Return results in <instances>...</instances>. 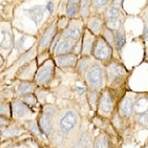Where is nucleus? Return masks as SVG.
<instances>
[{
	"label": "nucleus",
	"instance_id": "obj_1",
	"mask_svg": "<svg viewBox=\"0 0 148 148\" xmlns=\"http://www.w3.org/2000/svg\"><path fill=\"white\" fill-rule=\"evenodd\" d=\"M93 53L98 60H107L112 53L109 45L103 38H99L94 45Z\"/></svg>",
	"mask_w": 148,
	"mask_h": 148
},
{
	"label": "nucleus",
	"instance_id": "obj_2",
	"mask_svg": "<svg viewBox=\"0 0 148 148\" xmlns=\"http://www.w3.org/2000/svg\"><path fill=\"white\" fill-rule=\"evenodd\" d=\"M76 124H77V115L75 114V113L69 111L60 121V129L61 132L68 134L74 130Z\"/></svg>",
	"mask_w": 148,
	"mask_h": 148
},
{
	"label": "nucleus",
	"instance_id": "obj_3",
	"mask_svg": "<svg viewBox=\"0 0 148 148\" xmlns=\"http://www.w3.org/2000/svg\"><path fill=\"white\" fill-rule=\"evenodd\" d=\"M87 79L89 84L94 88H99L103 83L102 69L99 65H94L90 69L87 74Z\"/></svg>",
	"mask_w": 148,
	"mask_h": 148
},
{
	"label": "nucleus",
	"instance_id": "obj_4",
	"mask_svg": "<svg viewBox=\"0 0 148 148\" xmlns=\"http://www.w3.org/2000/svg\"><path fill=\"white\" fill-rule=\"evenodd\" d=\"M26 15L29 17L36 24H39L44 18L45 9L43 5H35L30 9H27L24 11Z\"/></svg>",
	"mask_w": 148,
	"mask_h": 148
},
{
	"label": "nucleus",
	"instance_id": "obj_5",
	"mask_svg": "<svg viewBox=\"0 0 148 148\" xmlns=\"http://www.w3.org/2000/svg\"><path fill=\"white\" fill-rule=\"evenodd\" d=\"M52 73H53V68L51 65L45 66L44 68H42L39 70L38 75H37V80H38L39 84H44L47 83L51 79Z\"/></svg>",
	"mask_w": 148,
	"mask_h": 148
},
{
	"label": "nucleus",
	"instance_id": "obj_6",
	"mask_svg": "<svg viewBox=\"0 0 148 148\" xmlns=\"http://www.w3.org/2000/svg\"><path fill=\"white\" fill-rule=\"evenodd\" d=\"M75 60L74 54H63L56 59V62L60 66H71L75 63Z\"/></svg>",
	"mask_w": 148,
	"mask_h": 148
},
{
	"label": "nucleus",
	"instance_id": "obj_7",
	"mask_svg": "<svg viewBox=\"0 0 148 148\" xmlns=\"http://www.w3.org/2000/svg\"><path fill=\"white\" fill-rule=\"evenodd\" d=\"M56 31V27L54 24H51L49 28L45 30V34L43 35V37L41 39V41H40V45L41 47H45L47 45H49L50 41L51 40L53 35H54Z\"/></svg>",
	"mask_w": 148,
	"mask_h": 148
},
{
	"label": "nucleus",
	"instance_id": "obj_8",
	"mask_svg": "<svg viewBox=\"0 0 148 148\" xmlns=\"http://www.w3.org/2000/svg\"><path fill=\"white\" fill-rule=\"evenodd\" d=\"M100 108L104 111L108 113L113 109V101L111 97L107 93H105L102 95L100 99Z\"/></svg>",
	"mask_w": 148,
	"mask_h": 148
},
{
	"label": "nucleus",
	"instance_id": "obj_9",
	"mask_svg": "<svg viewBox=\"0 0 148 148\" xmlns=\"http://www.w3.org/2000/svg\"><path fill=\"white\" fill-rule=\"evenodd\" d=\"M133 107H134V105H133V100L131 98H125L123 102H122V105H121V112H122L123 114H125V115H129L132 113V110H133Z\"/></svg>",
	"mask_w": 148,
	"mask_h": 148
},
{
	"label": "nucleus",
	"instance_id": "obj_10",
	"mask_svg": "<svg viewBox=\"0 0 148 148\" xmlns=\"http://www.w3.org/2000/svg\"><path fill=\"white\" fill-rule=\"evenodd\" d=\"M3 39L1 43H0V46L3 49H9L12 45V36L8 30H2Z\"/></svg>",
	"mask_w": 148,
	"mask_h": 148
},
{
	"label": "nucleus",
	"instance_id": "obj_11",
	"mask_svg": "<svg viewBox=\"0 0 148 148\" xmlns=\"http://www.w3.org/2000/svg\"><path fill=\"white\" fill-rule=\"evenodd\" d=\"M13 112L18 116H24L29 112V108L25 104L17 101L13 104Z\"/></svg>",
	"mask_w": 148,
	"mask_h": 148
},
{
	"label": "nucleus",
	"instance_id": "obj_12",
	"mask_svg": "<svg viewBox=\"0 0 148 148\" xmlns=\"http://www.w3.org/2000/svg\"><path fill=\"white\" fill-rule=\"evenodd\" d=\"M40 126H41L43 131L45 134H47V135H49L51 131V123L50 117L46 115H43L40 118Z\"/></svg>",
	"mask_w": 148,
	"mask_h": 148
},
{
	"label": "nucleus",
	"instance_id": "obj_13",
	"mask_svg": "<svg viewBox=\"0 0 148 148\" xmlns=\"http://www.w3.org/2000/svg\"><path fill=\"white\" fill-rule=\"evenodd\" d=\"M125 73L124 69L122 68L121 66H117V65H114L109 69L108 71V75L110 79H114L116 77H119L120 75H122Z\"/></svg>",
	"mask_w": 148,
	"mask_h": 148
},
{
	"label": "nucleus",
	"instance_id": "obj_14",
	"mask_svg": "<svg viewBox=\"0 0 148 148\" xmlns=\"http://www.w3.org/2000/svg\"><path fill=\"white\" fill-rule=\"evenodd\" d=\"M70 49H71V44L69 41H62L59 44L56 49V52L58 54H65V53L69 51Z\"/></svg>",
	"mask_w": 148,
	"mask_h": 148
},
{
	"label": "nucleus",
	"instance_id": "obj_15",
	"mask_svg": "<svg viewBox=\"0 0 148 148\" xmlns=\"http://www.w3.org/2000/svg\"><path fill=\"white\" fill-rule=\"evenodd\" d=\"M63 36L65 38H70L75 40L80 36V30L75 29H69L65 30V32L63 33Z\"/></svg>",
	"mask_w": 148,
	"mask_h": 148
},
{
	"label": "nucleus",
	"instance_id": "obj_16",
	"mask_svg": "<svg viewBox=\"0 0 148 148\" xmlns=\"http://www.w3.org/2000/svg\"><path fill=\"white\" fill-rule=\"evenodd\" d=\"M94 147L95 148H109L108 141H107L105 136H99L95 141Z\"/></svg>",
	"mask_w": 148,
	"mask_h": 148
},
{
	"label": "nucleus",
	"instance_id": "obj_17",
	"mask_svg": "<svg viewBox=\"0 0 148 148\" xmlns=\"http://www.w3.org/2000/svg\"><path fill=\"white\" fill-rule=\"evenodd\" d=\"M20 133L19 131V129L15 128V127H10L8 129H6L5 130L3 131L2 133V136L4 138H12V137H14V136H17L18 134Z\"/></svg>",
	"mask_w": 148,
	"mask_h": 148
},
{
	"label": "nucleus",
	"instance_id": "obj_18",
	"mask_svg": "<svg viewBox=\"0 0 148 148\" xmlns=\"http://www.w3.org/2000/svg\"><path fill=\"white\" fill-rule=\"evenodd\" d=\"M106 15L108 17V19L110 21H117V19L120 16V12L118 10V8L115 7H111L107 10Z\"/></svg>",
	"mask_w": 148,
	"mask_h": 148
},
{
	"label": "nucleus",
	"instance_id": "obj_19",
	"mask_svg": "<svg viewBox=\"0 0 148 148\" xmlns=\"http://www.w3.org/2000/svg\"><path fill=\"white\" fill-rule=\"evenodd\" d=\"M92 44H93L92 36L86 34L85 38H84V53H89Z\"/></svg>",
	"mask_w": 148,
	"mask_h": 148
},
{
	"label": "nucleus",
	"instance_id": "obj_20",
	"mask_svg": "<svg viewBox=\"0 0 148 148\" xmlns=\"http://www.w3.org/2000/svg\"><path fill=\"white\" fill-rule=\"evenodd\" d=\"M34 89V85L30 83H22L19 86V91L21 93H28Z\"/></svg>",
	"mask_w": 148,
	"mask_h": 148
},
{
	"label": "nucleus",
	"instance_id": "obj_21",
	"mask_svg": "<svg viewBox=\"0 0 148 148\" xmlns=\"http://www.w3.org/2000/svg\"><path fill=\"white\" fill-rule=\"evenodd\" d=\"M90 142H91L90 136L88 133H84L80 139V145L83 147H89L90 145Z\"/></svg>",
	"mask_w": 148,
	"mask_h": 148
},
{
	"label": "nucleus",
	"instance_id": "obj_22",
	"mask_svg": "<svg viewBox=\"0 0 148 148\" xmlns=\"http://www.w3.org/2000/svg\"><path fill=\"white\" fill-rule=\"evenodd\" d=\"M76 12V3L75 1H69L66 7V13L69 17H72Z\"/></svg>",
	"mask_w": 148,
	"mask_h": 148
},
{
	"label": "nucleus",
	"instance_id": "obj_23",
	"mask_svg": "<svg viewBox=\"0 0 148 148\" xmlns=\"http://www.w3.org/2000/svg\"><path fill=\"white\" fill-rule=\"evenodd\" d=\"M115 40H116V45L118 49H122L125 45V38L123 37V36L122 34H117Z\"/></svg>",
	"mask_w": 148,
	"mask_h": 148
},
{
	"label": "nucleus",
	"instance_id": "obj_24",
	"mask_svg": "<svg viewBox=\"0 0 148 148\" xmlns=\"http://www.w3.org/2000/svg\"><path fill=\"white\" fill-rule=\"evenodd\" d=\"M101 28V21L99 20H93L90 23V29L94 32H99Z\"/></svg>",
	"mask_w": 148,
	"mask_h": 148
},
{
	"label": "nucleus",
	"instance_id": "obj_25",
	"mask_svg": "<svg viewBox=\"0 0 148 148\" xmlns=\"http://www.w3.org/2000/svg\"><path fill=\"white\" fill-rule=\"evenodd\" d=\"M63 141V138L62 135L59 132L54 133V135L52 136V142L54 143L55 145H60Z\"/></svg>",
	"mask_w": 148,
	"mask_h": 148
},
{
	"label": "nucleus",
	"instance_id": "obj_26",
	"mask_svg": "<svg viewBox=\"0 0 148 148\" xmlns=\"http://www.w3.org/2000/svg\"><path fill=\"white\" fill-rule=\"evenodd\" d=\"M146 107H147V101H145V99L138 100V103H137V105H136V108H137V110H138V109H139V108H140V109H141V108H143V111H145Z\"/></svg>",
	"mask_w": 148,
	"mask_h": 148
},
{
	"label": "nucleus",
	"instance_id": "obj_27",
	"mask_svg": "<svg viewBox=\"0 0 148 148\" xmlns=\"http://www.w3.org/2000/svg\"><path fill=\"white\" fill-rule=\"evenodd\" d=\"M89 1H83L82 2V9H81V11H82V14L86 16L88 13H89Z\"/></svg>",
	"mask_w": 148,
	"mask_h": 148
},
{
	"label": "nucleus",
	"instance_id": "obj_28",
	"mask_svg": "<svg viewBox=\"0 0 148 148\" xmlns=\"http://www.w3.org/2000/svg\"><path fill=\"white\" fill-rule=\"evenodd\" d=\"M107 27L112 29H117L120 27V22L118 21H109L107 22Z\"/></svg>",
	"mask_w": 148,
	"mask_h": 148
},
{
	"label": "nucleus",
	"instance_id": "obj_29",
	"mask_svg": "<svg viewBox=\"0 0 148 148\" xmlns=\"http://www.w3.org/2000/svg\"><path fill=\"white\" fill-rule=\"evenodd\" d=\"M45 115L46 116H51L55 114V108H53L52 106H46L45 108Z\"/></svg>",
	"mask_w": 148,
	"mask_h": 148
},
{
	"label": "nucleus",
	"instance_id": "obj_30",
	"mask_svg": "<svg viewBox=\"0 0 148 148\" xmlns=\"http://www.w3.org/2000/svg\"><path fill=\"white\" fill-rule=\"evenodd\" d=\"M7 112H8V108L6 107V106L2 103H0V114H7Z\"/></svg>",
	"mask_w": 148,
	"mask_h": 148
},
{
	"label": "nucleus",
	"instance_id": "obj_31",
	"mask_svg": "<svg viewBox=\"0 0 148 148\" xmlns=\"http://www.w3.org/2000/svg\"><path fill=\"white\" fill-rule=\"evenodd\" d=\"M29 128H30V130H31V131H32L33 133H35V134H39L40 130H39L38 126H37L36 123H32V124L30 125Z\"/></svg>",
	"mask_w": 148,
	"mask_h": 148
},
{
	"label": "nucleus",
	"instance_id": "obj_32",
	"mask_svg": "<svg viewBox=\"0 0 148 148\" xmlns=\"http://www.w3.org/2000/svg\"><path fill=\"white\" fill-rule=\"evenodd\" d=\"M25 100L27 101V103H29V104H34V103H35V101H36L35 98H34L32 95L26 97V98H25Z\"/></svg>",
	"mask_w": 148,
	"mask_h": 148
},
{
	"label": "nucleus",
	"instance_id": "obj_33",
	"mask_svg": "<svg viewBox=\"0 0 148 148\" xmlns=\"http://www.w3.org/2000/svg\"><path fill=\"white\" fill-rule=\"evenodd\" d=\"M46 8H47V10H48L50 12H52L53 9H54V5H53L52 2H49V3L47 4V5H46Z\"/></svg>",
	"mask_w": 148,
	"mask_h": 148
},
{
	"label": "nucleus",
	"instance_id": "obj_34",
	"mask_svg": "<svg viewBox=\"0 0 148 148\" xmlns=\"http://www.w3.org/2000/svg\"><path fill=\"white\" fill-rule=\"evenodd\" d=\"M106 3H107V1H95V5H96L98 7L102 6V5H105Z\"/></svg>",
	"mask_w": 148,
	"mask_h": 148
},
{
	"label": "nucleus",
	"instance_id": "obj_35",
	"mask_svg": "<svg viewBox=\"0 0 148 148\" xmlns=\"http://www.w3.org/2000/svg\"><path fill=\"white\" fill-rule=\"evenodd\" d=\"M5 123H6V121H5L4 118H1V117H0V127H1V126H4Z\"/></svg>",
	"mask_w": 148,
	"mask_h": 148
},
{
	"label": "nucleus",
	"instance_id": "obj_36",
	"mask_svg": "<svg viewBox=\"0 0 148 148\" xmlns=\"http://www.w3.org/2000/svg\"><path fill=\"white\" fill-rule=\"evenodd\" d=\"M72 148H83V146L81 145L80 144H78V145H74Z\"/></svg>",
	"mask_w": 148,
	"mask_h": 148
},
{
	"label": "nucleus",
	"instance_id": "obj_37",
	"mask_svg": "<svg viewBox=\"0 0 148 148\" xmlns=\"http://www.w3.org/2000/svg\"><path fill=\"white\" fill-rule=\"evenodd\" d=\"M2 63V60H1V58H0V64H1Z\"/></svg>",
	"mask_w": 148,
	"mask_h": 148
}]
</instances>
